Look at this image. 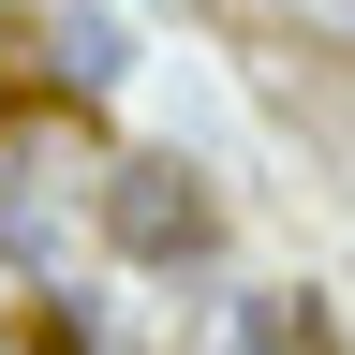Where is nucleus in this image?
<instances>
[{"label": "nucleus", "mask_w": 355, "mask_h": 355, "mask_svg": "<svg viewBox=\"0 0 355 355\" xmlns=\"http://www.w3.org/2000/svg\"><path fill=\"white\" fill-rule=\"evenodd\" d=\"M60 60H74V89H119L133 74V30L104 15V0H74V15H60Z\"/></svg>", "instance_id": "obj_2"}, {"label": "nucleus", "mask_w": 355, "mask_h": 355, "mask_svg": "<svg viewBox=\"0 0 355 355\" xmlns=\"http://www.w3.org/2000/svg\"><path fill=\"white\" fill-rule=\"evenodd\" d=\"M104 237H119L133 266H193V252L222 237V207H207V178H193V163L133 148V163H104Z\"/></svg>", "instance_id": "obj_1"}]
</instances>
